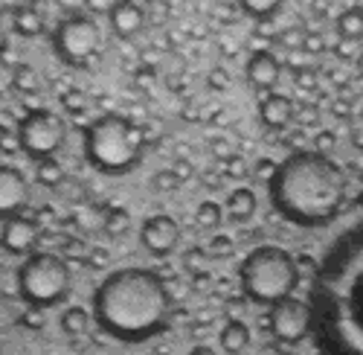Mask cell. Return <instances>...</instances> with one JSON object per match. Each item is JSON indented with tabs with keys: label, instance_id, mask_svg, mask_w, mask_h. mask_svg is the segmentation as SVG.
<instances>
[{
	"label": "cell",
	"instance_id": "obj_1",
	"mask_svg": "<svg viewBox=\"0 0 363 355\" xmlns=\"http://www.w3.org/2000/svg\"><path fill=\"white\" fill-rule=\"evenodd\" d=\"M311 312L323 355H363V224L346 230L323 256Z\"/></svg>",
	"mask_w": 363,
	"mask_h": 355
},
{
	"label": "cell",
	"instance_id": "obj_2",
	"mask_svg": "<svg viewBox=\"0 0 363 355\" xmlns=\"http://www.w3.org/2000/svg\"><path fill=\"white\" fill-rule=\"evenodd\" d=\"M274 210L296 227H325L346 207L349 181L340 163L317 149L294 152L270 178Z\"/></svg>",
	"mask_w": 363,
	"mask_h": 355
},
{
	"label": "cell",
	"instance_id": "obj_3",
	"mask_svg": "<svg viewBox=\"0 0 363 355\" xmlns=\"http://www.w3.org/2000/svg\"><path fill=\"white\" fill-rule=\"evenodd\" d=\"M94 317L113 341L143 344L166 332L172 320V294L155 271L119 268L94 291Z\"/></svg>",
	"mask_w": 363,
	"mask_h": 355
},
{
	"label": "cell",
	"instance_id": "obj_4",
	"mask_svg": "<svg viewBox=\"0 0 363 355\" xmlns=\"http://www.w3.org/2000/svg\"><path fill=\"white\" fill-rule=\"evenodd\" d=\"M145 134L123 114H102L84 126V158L105 175H125L143 160Z\"/></svg>",
	"mask_w": 363,
	"mask_h": 355
},
{
	"label": "cell",
	"instance_id": "obj_5",
	"mask_svg": "<svg viewBox=\"0 0 363 355\" xmlns=\"http://www.w3.org/2000/svg\"><path fill=\"white\" fill-rule=\"evenodd\" d=\"M238 283L245 297L253 303L274 306L285 297H294V288L299 285V265L285 248L259 245L241 259Z\"/></svg>",
	"mask_w": 363,
	"mask_h": 355
},
{
	"label": "cell",
	"instance_id": "obj_6",
	"mask_svg": "<svg viewBox=\"0 0 363 355\" xmlns=\"http://www.w3.org/2000/svg\"><path fill=\"white\" fill-rule=\"evenodd\" d=\"M70 268L55 253H29L18 268V294L26 306L50 309L70 294Z\"/></svg>",
	"mask_w": 363,
	"mask_h": 355
},
{
	"label": "cell",
	"instance_id": "obj_7",
	"mask_svg": "<svg viewBox=\"0 0 363 355\" xmlns=\"http://www.w3.org/2000/svg\"><path fill=\"white\" fill-rule=\"evenodd\" d=\"M102 47V33L94 18L67 15L52 33V50L70 67H84Z\"/></svg>",
	"mask_w": 363,
	"mask_h": 355
},
{
	"label": "cell",
	"instance_id": "obj_8",
	"mask_svg": "<svg viewBox=\"0 0 363 355\" xmlns=\"http://www.w3.org/2000/svg\"><path fill=\"white\" fill-rule=\"evenodd\" d=\"M15 134H18V143H21V152L38 163V160H47V158L58 155V149L65 146L67 129H65V120L58 114L41 108V111H29L18 123Z\"/></svg>",
	"mask_w": 363,
	"mask_h": 355
},
{
	"label": "cell",
	"instance_id": "obj_9",
	"mask_svg": "<svg viewBox=\"0 0 363 355\" xmlns=\"http://www.w3.org/2000/svg\"><path fill=\"white\" fill-rule=\"evenodd\" d=\"M270 332L279 344H299L314 332V312L311 303L285 297L270 306Z\"/></svg>",
	"mask_w": 363,
	"mask_h": 355
},
{
	"label": "cell",
	"instance_id": "obj_10",
	"mask_svg": "<svg viewBox=\"0 0 363 355\" xmlns=\"http://www.w3.org/2000/svg\"><path fill=\"white\" fill-rule=\"evenodd\" d=\"M140 242H143V248H145L151 256L163 259V256H169V253L177 248V242H180V224H177L172 216H166V213L148 216V219L143 222V227H140Z\"/></svg>",
	"mask_w": 363,
	"mask_h": 355
},
{
	"label": "cell",
	"instance_id": "obj_11",
	"mask_svg": "<svg viewBox=\"0 0 363 355\" xmlns=\"http://www.w3.org/2000/svg\"><path fill=\"white\" fill-rule=\"evenodd\" d=\"M29 204V184L15 166H0V222L21 216Z\"/></svg>",
	"mask_w": 363,
	"mask_h": 355
},
{
	"label": "cell",
	"instance_id": "obj_12",
	"mask_svg": "<svg viewBox=\"0 0 363 355\" xmlns=\"http://www.w3.org/2000/svg\"><path fill=\"white\" fill-rule=\"evenodd\" d=\"M38 236H41V227L33 222V219H23V216H15L9 222H4V230H0V248L12 256H29L33 248L38 245Z\"/></svg>",
	"mask_w": 363,
	"mask_h": 355
},
{
	"label": "cell",
	"instance_id": "obj_13",
	"mask_svg": "<svg viewBox=\"0 0 363 355\" xmlns=\"http://www.w3.org/2000/svg\"><path fill=\"white\" fill-rule=\"evenodd\" d=\"M245 73H247L250 84L259 87V91H274L277 82L282 79V65H279V58H277L274 53L259 50V53L250 55Z\"/></svg>",
	"mask_w": 363,
	"mask_h": 355
},
{
	"label": "cell",
	"instance_id": "obj_14",
	"mask_svg": "<svg viewBox=\"0 0 363 355\" xmlns=\"http://www.w3.org/2000/svg\"><path fill=\"white\" fill-rule=\"evenodd\" d=\"M108 21L119 38H131L145 26V9L137 4V0H116L113 9L108 12Z\"/></svg>",
	"mask_w": 363,
	"mask_h": 355
},
{
	"label": "cell",
	"instance_id": "obj_15",
	"mask_svg": "<svg viewBox=\"0 0 363 355\" xmlns=\"http://www.w3.org/2000/svg\"><path fill=\"white\" fill-rule=\"evenodd\" d=\"M259 120L267 129H274V131L291 126V120H294V102L285 94H267L259 102Z\"/></svg>",
	"mask_w": 363,
	"mask_h": 355
},
{
	"label": "cell",
	"instance_id": "obj_16",
	"mask_svg": "<svg viewBox=\"0 0 363 355\" xmlns=\"http://www.w3.org/2000/svg\"><path fill=\"white\" fill-rule=\"evenodd\" d=\"M224 213L233 224H245L256 216V192L247 190V187H238L230 192L227 198V207H224Z\"/></svg>",
	"mask_w": 363,
	"mask_h": 355
},
{
	"label": "cell",
	"instance_id": "obj_17",
	"mask_svg": "<svg viewBox=\"0 0 363 355\" xmlns=\"http://www.w3.org/2000/svg\"><path fill=\"white\" fill-rule=\"evenodd\" d=\"M12 29L23 38H35L44 33V18L35 6H15L12 9Z\"/></svg>",
	"mask_w": 363,
	"mask_h": 355
},
{
	"label": "cell",
	"instance_id": "obj_18",
	"mask_svg": "<svg viewBox=\"0 0 363 355\" xmlns=\"http://www.w3.org/2000/svg\"><path fill=\"white\" fill-rule=\"evenodd\" d=\"M218 341H221V349L230 352V355L245 352V349L250 346V329H247V323H241V320H230V323H224V329H221Z\"/></svg>",
	"mask_w": 363,
	"mask_h": 355
},
{
	"label": "cell",
	"instance_id": "obj_19",
	"mask_svg": "<svg viewBox=\"0 0 363 355\" xmlns=\"http://www.w3.org/2000/svg\"><path fill=\"white\" fill-rule=\"evenodd\" d=\"M337 36L343 41H360L363 38V6H349L337 18Z\"/></svg>",
	"mask_w": 363,
	"mask_h": 355
},
{
	"label": "cell",
	"instance_id": "obj_20",
	"mask_svg": "<svg viewBox=\"0 0 363 355\" xmlns=\"http://www.w3.org/2000/svg\"><path fill=\"white\" fill-rule=\"evenodd\" d=\"M90 315H94V312H87L82 306H70L62 315V332L70 335V338H82L90 329Z\"/></svg>",
	"mask_w": 363,
	"mask_h": 355
},
{
	"label": "cell",
	"instance_id": "obj_21",
	"mask_svg": "<svg viewBox=\"0 0 363 355\" xmlns=\"http://www.w3.org/2000/svg\"><path fill=\"white\" fill-rule=\"evenodd\" d=\"M285 0H238L241 12L253 21H270L279 9H282Z\"/></svg>",
	"mask_w": 363,
	"mask_h": 355
},
{
	"label": "cell",
	"instance_id": "obj_22",
	"mask_svg": "<svg viewBox=\"0 0 363 355\" xmlns=\"http://www.w3.org/2000/svg\"><path fill=\"white\" fill-rule=\"evenodd\" d=\"M35 181L41 184V187H58L65 181V166L58 163L55 158H47V160H38L35 163Z\"/></svg>",
	"mask_w": 363,
	"mask_h": 355
},
{
	"label": "cell",
	"instance_id": "obj_23",
	"mask_svg": "<svg viewBox=\"0 0 363 355\" xmlns=\"http://www.w3.org/2000/svg\"><path fill=\"white\" fill-rule=\"evenodd\" d=\"M221 222H224L221 204H216V201H201V204H198V210H195V224H198V227L216 230Z\"/></svg>",
	"mask_w": 363,
	"mask_h": 355
},
{
	"label": "cell",
	"instance_id": "obj_24",
	"mask_svg": "<svg viewBox=\"0 0 363 355\" xmlns=\"http://www.w3.org/2000/svg\"><path fill=\"white\" fill-rule=\"evenodd\" d=\"M12 82H15V91H21V94H35L38 84H41L35 67H29V65H15L12 67Z\"/></svg>",
	"mask_w": 363,
	"mask_h": 355
},
{
	"label": "cell",
	"instance_id": "obj_25",
	"mask_svg": "<svg viewBox=\"0 0 363 355\" xmlns=\"http://www.w3.org/2000/svg\"><path fill=\"white\" fill-rule=\"evenodd\" d=\"M102 227L108 230V236H123L131 227V219L123 207H111V210L102 216Z\"/></svg>",
	"mask_w": 363,
	"mask_h": 355
},
{
	"label": "cell",
	"instance_id": "obj_26",
	"mask_svg": "<svg viewBox=\"0 0 363 355\" xmlns=\"http://www.w3.org/2000/svg\"><path fill=\"white\" fill-rule=\"evenodd\" d=\"M151 187L157 192H172L180 187V178L174 175V169H160V172H155V178H151Z\"/></svg>",
	"mask_w": 363,
	"mask_h": 355
},
{
	"label": "cell",
	"instance_id": "obj_27",
	"mask_svg": "<svg viewBox=\"0 0 363 355\" xmlns=\"http://www.w3.org/2000/svg\"><path fill=\"white\" fill-rule=\"evenodd\" d=\"M302 50H308V53H323L325 50V41L320 33H306V41H302Z\"/></svg>",
	"mask_w": 363,
	"mask_h": 355
},
{
	"label": "cell",
	"instance_id": "obj_28",
	"mask_svg": "<svg viewBox=\"0 0 363 355\" xmlns=\"http://www.w3.org/2000/svg\"><path fill=\"white\" fill-rule=\"evenodd\" d=\"M113 4H116V0H84V9L96 12V15H108L113 9Z\"/></svg>",
	"mask_w": 363,
	"mask_h": 355
},
{
	"label": "cell",
	"instance_id": "obj_29",
	"mask_svg": "<svg viewBox=\"0 0 363 355\" xmlns=\"http://www.w3.org/2000/svg\"><path fill=\"white\" fill-rule=\"evenodd\" d=\"M277 166H279V163H274V160H259V166H256V175L262 178L264 184H270V178H274Z\"/></svg>",
	"mask_w": 363,
	"mask_h": 355
},
{
	"label": "cell",
	"instance_id": "obj_30",
	"mask_svg": "<svg viewBox=\"0 0 363 355\" xmlns=\"http://www.w3.org/2000/svg\"><path fill=\"white\" fill-rule=\"evenodd\" d=\"M282 41H285L288 47H291V44H294V47H302V41H306V29H299V26H296V29H285Z\"/></svg>",
	"mask_w": 363,
	"mask_h": 355
},
{
	"label": "cell",
	"instance_id": "obj_31",
	"mask_svg": "<svg viewBox=\"0 0 363 355\" xmlns=\"http://www.w3.org/2000/svg\"><path fill=\"white\" fill-rule=\"evenodd\" d=\"M12 87H15V82H12V70L0 65V97H4V94H9Z\"/></svg>",
	"mask_w": 363,
	"mask_h": 355
},
{
	"label": "cell",
	"instance_id": "obj_32",
	"mask_svg": "<svg viewBox=\"0 0 363 355\" xmlns=\"http://www.w3.org/2000/svg\"><path fill=\"white\" fill-rule=\"evenodd\" d=\"M296 84H299V87H314L317 79H314L311 70H296Z\"/></svg>",
	"mask_w": 363,
	"mask_h": 355
},
{
	"label": "cell",
	"instance_id": "obj_33",
	"mask_svg": "<svg viewBox=\"0 0 363 355\" xmlns=\"http://www.w3.org/2000/svg\"><path fill=\"white\" fill-rule=\"evenodd\" d=\"M227 82H230L227 70H213V73H209V84H213V87H227Z\"/></svg>",
	"mask_w": 363,
	"mask_h": 355
},
{
	"label": "cell",
	"instance_id": "obj_34",
	"mask_svg": "<svg viewBox=\"0 0 363 355\" xmlns=\"http://www.w3.org/2000/svg\"><path fill=\"white\" fill-rule=\"evenodd\" d=\"M58 6L67 9V12H76V9H82V6H84V0H58Z\"/></svg>",
	"mask_w": 363,
	"mask_h": 355
},
{
	"label": "cell",
	"instance_id": "obj_35",
	"mask_svg": "<svg viewBox=\"0 0 363 355\" xmlns=\"http://www.w3.org/2000/svg\"><path fill=\"white\" fill-rule=\"evenodd\" d=\"M331 143H335V137H331V134H320V137H317V152L325 155V149H328Z\"/></svg>",
	"mask_w": 363,
	"mask_h": 355
},
{
	"label": "cell",
	"instance_id": "obj_36",
	"mask_svg": "<svg viewBox=\"0 0 363 355\" xmlns=\"http://www.w3.org/2000/svg\"><path fill=\"white\" fill-rule=\"evenodd\" d=\"M213 242H216V245H213V251H216V253H221V251L227 253V251H230V239H227V236H224V239L218 236V239H213Z\"/></svg>",
	"mask_w": 363,
	"mask_h": 355
},
{
	"label": "cell",
	"instance_id": "obj_37",
	"mask_svg": "<svg viewBox=\"0 0 363 355\" xmlns=\"http://www.w3.org/2000/svg\"><path fill=\"white\" fill-rule=\"evenodd\" d=\"M174 175L180 178V181H186V178H189V166H186V163H177V166H174Z\"/></svg>",
	"mask_w": 363,
	"mask_h": 355
},
{
	"label": "cell",
	"instance_id": "obj_38",
	"mask_svg": "<svg viewBox=\"0 0 363 355\" xmlns=\"http://www.w3.org/2000/svg\"><path fill=\"white\" fill-rule=\"evenodd\" d=\"M189 355H216V349H209V346H195Z\"/></svg>",
	"mask_w": 363,
	"mask_h": 355
},
{
	"label": "cell",
	"instance_id": "obj_39",
	"mask_svg": "<svg viewBox=\"0 0 363 355\" xmlns=\"http://www.w3.org/2000/svg\"><path fill=\"white\" fill-rule=\"evenodd\" d=\"M79 99H82L79 94H70V97H67V102H70V108H79Z\"/></svg>",
	"mask_w": 363,
	"mask_h": 355
},
{
	"label": "cell",
	"instance_id": "obj_40",
	"mask_svg": "<svg viewBox=\"0 0 363 355\" xmlns=\"http://www.w3.org/2000/svg\"><path fill=\"white\" fill-rule=\"evenodd\" d=\"M4 50H6V33L0 29V53H4Z\"/></svg>",
	"mask_w": 363,
	"mask_h": 355
},
{
	"label": "cell",
	"instance_id": "obj_41",
	"mask_svg": "<svg viewBox=\"0 0 363 355\" xmlns=\"http://www.w3.org/2000/svg\"><path fill=\"white\" fill-rule=\"evenodd\" d=\"M357 70H360V76H363V53H357Z\"/></svg>",
	"mask_w": 363,
	"mask_h": 355
},
{
	"label": "cell",
	"instance_id": "obj_42",
	"mask_svg": "<svg viewBox=\"0 0 363 355\" xmlns=\"http://www.w3.org/2000/svg\"><path fill=\"white\" fill-rule=\"evenodd\" d=\"M357 204H360V210H363V192H360V198H357Z\"/></svg>",
	"mask_w": 363,
	"mask_h": 355
},
{
	"label": "cell",
	"instance_id": "obj_43",
	"mask_svg": "<svg viewBox=\"0 0 363 355\" xmlns=\"http://www.w3.org/2000/svg\"><path fill=\"white\" fill-rule=\"evenodd\" d=\"M33 4H35V0H33ZM38 4H44V0H38Z\"/></svg>",
	"mask_w": 363,
	"mask_h": 355
}]
</instances>
